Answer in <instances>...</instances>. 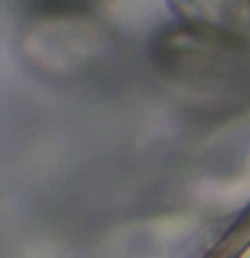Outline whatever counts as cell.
<instances>
[{"label":"cell","mask_w":250,"mask_h":258,"mask_svg":"<svg viewBox=\"0 0 250 258\" xmlns=\"http://www.w3.org/2000/svg\"><path fill=\"white\" fill-rule=\"evenodd\" d=\"M167 8L202 35L229 43L250 38V0H167Z\"/></svg>","instance_id":"1"}]
</instances>
